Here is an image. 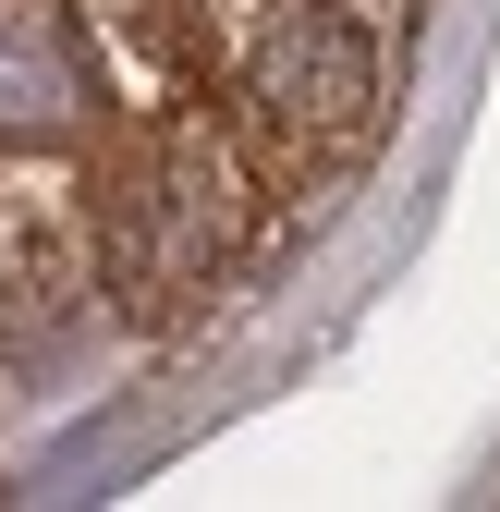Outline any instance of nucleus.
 <instances>
[{
  "label": "nucleus",
  "mask_w": 500,
  "mask_h": 512,
  "mask_svg": "<svg viewBox=\"0 0 500 512\" xmlns=\"http://www.w3.org/2000/svg\"><path fill=\"white\" fill-rule=\"evenodd\" d=\"M257 110L293 147H366L379 135V37L342 0H281L257 37Z\"/></svg>",
  "instance_id": "obj_1"
},
{
  "label": "nucleus",
  "mask_w": 500,
  "mask_h": 512,
  "mask_svg": "<svg viewBox=\"0 0 500 512\" xmlns=\"http://www.w3.org/2000/svg\"><path fill=\"white\" fill-rule=\"evenodd\" d=\"M86 49L61 0H0V147H61L86 122Z\"/></svg>",
  "instance_id": "obj_2"
}]
</instances>
